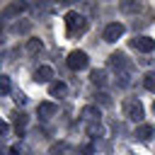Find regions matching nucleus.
<instances>
[{
    "label": "nucleus",
    "mask_w": 155,
    "mask_h": 155,
    "mask_svg": "<svg viewBox=\"0 0 155 155\" xmlns=\"http://www.w3.org/2000/svg\"><path fill=\"white\" fill-rule=\"evenodd\" d=\"M124 114L131 119V121H143V104H140V99H136V97H128L126 102H124Z\"/></svg>",
    "instance_id": "7ed1b4c3"
},
{
    "label": "nucleus",
    "mask_w": 155,
    "mask_h": 155,
    "mask_svg": "<svg viewBox=\"0 0 155 155\" xmlns=\"http://www.w3.org/2000/svg\"><path fill=\"white\" fill-rule=\"evenodd\" d=\"M65 63H68V68H70V70H75V73H78V70H85V68L90 65V58H87V53H85V51H78V48H75V51H70V53H68Z\"/></svg>",
    "instance_id": "f03ea898"
},
{
    "label": "nucleus",
    "mask_w": 155,
    "mask_h": 155,
    "mask_svg": "<svg viewBox=\"0 0 155 155\" xmlns=\"http://www.w3.org/2000/svg\"><path fill=\"white\" fill-rule=\"evenodd\" d=\"M128 85V73H119V87H126Z\"/></svg>",
    "instance_id": "4be33fe9"
},
{
    "label": "nucleus",
    "mask_w": 155,
    "mask_h": 155,
    "mask_svg": "<svg viewBox=\"0 0 155 155\" xmlns=\"http://www.w3.org/2000/svg\"><path fill=\"white\" fill-rule=\"evenodd\" d=\"M12 92V82L7 75H0V94H10Z\"/></svg>",
    "instance_id": "a211bd4d"
},
{
    "label": "nucleus",
    "mask_w": 155,
    "mask_h": 155,
    "mask_svg": "<svg viewBox=\"0 0 155 155\" xmlns=\"http://www.w3.org/2000/svg\"><path fill=\"white\" fill-rule=\"evenodd\" d=\"M65 31H68V36H82L87 31V17L70 10L65 15Z\"/></svg>",
    "instance_id": "f257e3e1"
},
{
    "label": "nucleus",
    "mask_w": 155,
    "mask_h": 155,
    "mask_svg": "<svg viewBox=\"0 0 155 155\" xmlns=\"http://www.w3.org/2000/svg\"><path fill=\"white\" fill-rule=\"evenodd\" d=\"M15 102H17V104H27V97H24L22 92H17V94H15Z\"/></svg>",
    "instance_id": "b1692460"
},
{
    "label": "nucleus",
    "mask_w": 155,
    "mask_h": 155,
    "mask_svg": "<svg viewBox=\"0 0 155 155\" xmlns=\"http://www.w3.org/2000/svg\"><path fill=\"white\" fill-rule=\"evenodd\" d=\"M121 10H124V12H133V10H140V5H138V2H136V5H133V2H121Z\"/></svg>",
    "instance_id": "412c9836"
},
{
    "label": "nucleus",
    "mask_w": 155,
    "mask_h": 155,
    "mask_svg": "<svg viewBox=\"0 0 155 155\" xmlns=\"http://www.w3.org/2000/svg\"><path fill=\"white\" fill-rule=\"evenodd\" d=\"M136 140H140V143H145V140H150L153 136H155V128L150 126V124H140L138 128H136Z\"/></svg>",
    "instance_id": "1a4fd4ad"
},
{
    "label": "nucleus",
    "mask_w": 155,
    "mask_h": 155,
    "mask_svg": "<svg viewBox=\"0 0 155 155\" xmlns=\"http://www.w3.org/2000/svg\"><path fill=\"white\" fill-rule=\"evenodd\" d=\"M7 155H22V150H19V145H12V148L7 150Z\"/></svg>",
    "instance_id": "393cba45"
},
{
    "label": "nucleus",
    "mask_w": 155,
    "mask_h": 155,
    "mask_svg": "<svg viewBox=\"0 0 155 155\" xmlns=\"http://www.w3.org/2000/svg\"><path fill=\"white\" fill-rule=\"evenodd\" d=\"M80 119H82L87 126H92V124H99V119H102V111H99V107H97V104H87V107H82V111H80Z\"/></svg>",
    "instance_id": "423d86ee"
},
{
    "label": "nucleus",
    "mask_w": 155,
    "mask_h": 155,
    "mask_svg": "<svg viewBox=\"0 0 155 155\" xmlns=\"http://www.w3.org/2000/svg\"><path fill=\"white\" fill-rule=\"evenodd\" d=\"M109 68L116 70V73H128L131 70V61L124 53H111L109 56Z\"/></svg>",
    "instance_id": "39448f33"
},
{
    "label": "nucleus",
    "mask_w": 155,
    "mask_h": 155,
    "mask_svg": "<svg viewBox=\"0 0 155 155\" xmlns=\"http://www.w3.org/2000/svg\"><path fill=\"white\" fill-rule=\"evenodd\" d=\"M36 114H39V119H53V116L58 114V107H56L53 102H41V104L36 107Z\"/></svg>",
    "instance_id": "6e6552de"
},
{
    "label": "nucleus",
    "mask_w": 155,
    "mask_h": 155,
    "mask_svg": "<svg viewBox=\"0 0 155 155\" xmlns=\"http://www.w3.org/2000/svg\"><path fill=\"white\" fill-rule=\"evenodd\" d=\"M90 80H92V85L102 87V85L107 82V73H104V70H92V73H90Z\"/></svg>",
    "instance_id": "ddd939ff"
},
{
    "label": "nucleus",
    "mask_w": 155,
    "mask_h": 155,
    "mask_svg": "<svg viewBox=\"0 0 155 155\" xmlns=\"http://www.w3.org/2000/svg\"><path fill=\"white\" fill-rule=\"evenodd\" d=\"M27 114H17L15 116V131H17V136H22V131H24V126H27Z\"/></svg>",
    "instance_id": "dca6fc26"
},
{
    "label": "nucleus",
    "mask_w": 155,
    "mask_h": 155,
    "mask_svg": "<svg viewBox=\"0 0 155 155\" xmlns=\"http://www.w3.org/2000/svg\"><path fill=\"white\" fill-rule=\"evenodd\" d=\"M48 92H51V97H65L68 94V85L65 82H51V87H48Z\"/></svg>",
    "instance_id": "9b49d317"
},
{
    "label": "nucleus",
    "mask_w": 155,
    "mask_h": 155,
    "mask_svg": "<svg viewBox=\"0 0 155 155\" xmlns=\"http://www.w3.org/2000/svg\"><path fill=\"white\" fill-rule=\"evenodd\" d=\"M124 31H126V27L121 24V22H109L107 27H104V41H109V44H114L116 39H121L124 36Z\"/></svg>",
    "instance_id": "20e7f679"
},
{
    "label": "nucleus",
    "mask_w": 155,
    "mask_h": 155,
    "mask_svg": "<svg viewBox=\"0 0 155 155\" xmlns=\"http://www.w3.org/2000/svg\"><path fill=\"white\" fill-rule=\"evenodd\" d=\"M143 87L150 90V92H155V73H153V70L145 73V78H143Z\"/></svg>",
    "instance_id": "6ab92c4d"
},
{
    "label": "nucleus",
    "mask_w": 155,
    "mask_h": 155,
    "mask_svg": "<svg viewBox=\"0 0 155 155\" xmlns=\"http://www.w3.org/2000/svg\"><path fill=\"white\" fill-rule=\"evenodd\" d=\"M97 102H99L102 107H109V104H111V97H109L107 92H97Z\"/></svg>",
    "instance_id": "aec40b11"
},
{
    "label": "nucleus",
    "mask_w": 155,
    "mask_h": 155,
    "mask_svg": "<svg viewBox=\"0 0 155 155\" xmlns=\"http://www.w3.org/2000/svg\"><path fill=\"white\" fill-rule=\"evenodd\" d=\"M27 51H29V53H39V51H44L41 39H29V41H27Z\"/></svg>",
    "instance_id": "f3484780"
},
{
    "label": "nucleus",
    "mask_w": 155,
    "mask_h": 155,
    "mask_svg": "<svg viewBox=\"0 0 155 155\" xmlns=\"http://www.w3.org/2000/svg\"><path fill=\"white\" fill-rule=\"evenodd\" d=\"M24 10H27V5H24V2H12V5H7V7H5L2 17H15V15L24 12Z\"/></svg>",
    "instance_id": "f8f14e48"
},
{
    "label": "nucleus",
    "mask_w": 155,
    "mask_h": 155,
    "mask_svg": "<svg viewBox=\"0 0 155 155\" xmlns=\"http://www.w3.org/2000/svg\"><path fill=\"white\" fill-rule=\"evenodd\" d=\"M53 78V68L51 65H39L36 70H34V80L36 82H48Z\"/></svg>",
    "instance_id": "9d476101"
},
{
    "label": "nucleus",
    "mask_w": 155,
    "mask_h": 155,
    "mask_svg": "<svg viewBox=\"0 0 155 155\" xmlns=\"http://www.w3.org/2000/svg\"><path fill=\"white\" fill-rule=\"evenodd\" d=\"M7 131H10L7 121H2V119H0V138H2V136H7Z\"/></svg>",
    "instance_id": "5701e85b"
},
{
    "label": "nucleus",
    "mask_w": 155,
    "mask_h": 155,
    "mask_svg": "<svg viewBox=\"0 0 155 155\" xmlns=\"http://www.w3.org/2000/svg\"><path fill=\"white\" fill-rule=\"evenodd\" d=\"M153 114H155V102H153Z\"/></svg>",
    "instance_id": "a878e982"
},
{
    "label": "nucleus",
    "mask_w": 155,
    "mask_h": 155,
    "mask_svg": "<svg viewBox=\"0 0 155 155\" xmlns=\"http://www.w3.org/2000/svg\"><path fill=\"white\" fill-rule=\"evenodd\" d=\"M29 29H31V22H15L10 31H12V34H27Z\"/></svg>",
    "instance_id": "2eb2a0df"
},
{
    "label": "nucleus",
    "mask_w": 155,
    "mask_h": 155,
    "mask_svg": "<svg viewBox=\"0 0 155 155\" xmlns=\"http://www.w3.org/2000/svg\"><path fill=\"white\" fill-rule=\"evenodd\" d=\"M131 48H136L140 53H150V51H155V39H150V36H136V39H131Z\"/></svg>",
    "instance_id": "0eeeda50"
},
{
    "label": "nucleus",
    "mask_w": 155,
    "mask_h": 155,
    "mask_svg": "<svg viewBox=\"0 0 155 155\" xmlns=\"http://www.w3.org/2000/svg\"><path fill=\"white\" fill-rule=\"evenodd\" d=\"M68 150H70V145H68L65 140H61V143H53V145H51L48 155H65Z\"/></svg>",
    "instance_id": "4468645a"
}]
</instances>
